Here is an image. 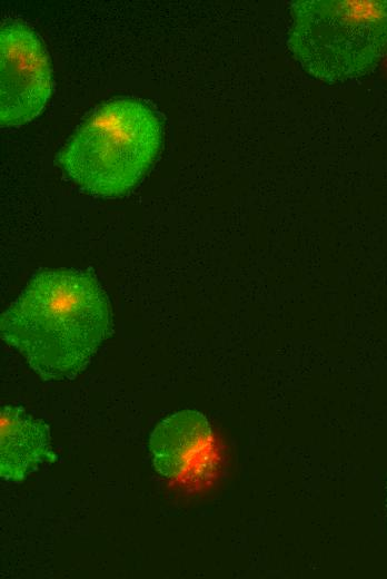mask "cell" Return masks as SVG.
<instances>
[{
  "mask_svg": "<svg viewBox=\"0 0 387 579\" xmlns=\"http://www.w3.org/2000/svg\"><path fill=\"white\" fill-rule=\"evenodd\" d=\"M111 327L110 304L97 277L75 268L37 273L0 320L2 340L43 381L80 374Z\"/></svg>",
  "mask_w": 387,
  "mask_h": 579,
  "instance_id": "obj_1",
  "label": "cell"
},
{
  "mask_svg": "<svg viewBox=\"0 0 387 579\" xmlns=\"http://www.w3.org/2000/svg\"><path fill=\"white\" fill-rule=\"evenodd\" d=\"M162 124L145 102L119 98L99 106L58 154L67 176L85 192L117 197L131 190L157 158Z\"/></svg>",
  "mask_w": 387,
  "mask_h": 579,
  "instance_id": "obj_2",
  "label": "cell"
},
{
  "mask_svg": "<svg viewBox=\"0 0 387 579\" xmlns=\"http://www.w3.org/2000/svg\"><path fill=\"white\" fill-rule=\"evenodd\" d=\"M287 47L328 84L364 77L387 57V0H295Z\"/></svg>",
  "mask_w": 387,
  "mask_h": 579,
  "instance_id": "obj_3",
  "label": "cell"
},
{
  "mask_svg": "<svg viewBox=\"0 0 387 579\" xmlns=\"http://www.w3.org/2000/svg\"><path fill=\"white\" fill-rule=\"evenodd\" d=\"M0 45V120L6 127L19 126L37 117L50 97V60L41 38L21 22L1 28Z\"/></svg>",
  "mask_w": 387,
  "mask_h": 579,
  "instance_id": "obj_4",
  "label": "cell"
},
{
  "mask_svg": "<svg viewBox=\"0 0 387 579\" xmlns=\"http://www.w3.org/2000/svg\"><path fill=\"white\" fill-rule=\"evenodd\" d=\"M0 475L22 481L43 463L57 460L48 425L20 406L1 408Z\"/></svg>",
  "mask_w": 387,
  "mask_h": 579,
  "instance_id": "obj_5",
  "label": "cell"
},
{
  "mask_svg": "<svg viewBox=\"0 0 387 579\" xmlns=\"http://www.w3.org/2000/svg\"><path fill=\"white\" fill-rule=\"evenodd\" d=\"M210 441L211 428L202 413L178 411L160 421L150 434L153 468L161 477L175 480L191 468Z\"/></svg>",
  "mask_w": 387,
  "mask_h": 579,
  "instance_id": "obj_6",
  "label": "cell"
},
{
  "mask_svg": "<svg viewBox=\"0 0 387 579\" xmlns=\"http://www.w3.org/2000/svg\"><path fill=\"white\" fill-rule=\"evenodd\" d=\"M386 508H387V489H386Z\"/></svg>",
  "mask_w": 387,
  "mask_h": 579,
  "instance_id": "obj_7",
  "label": "cell"
}]
</instances>
